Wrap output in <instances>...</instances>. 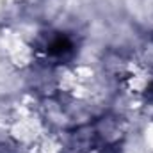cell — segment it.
Returning <instances> with one entry per match:
<instances>
[{"label": "cell", "instance_id": "6da1fadb", "mask_svg": "<svg viewBox=\"0 0 153 153\" xmlns=\"http://www.w3.org/2000/svg\"><path fill=\"white\" fill-rule=\"evenodd\" d=\"M71 48H73L71 39L68 38V36L59 34V36H55V38L50 39V43H48V46H46V52H48V55H52V57H62V55H68V53L71 52Z\"/></svg>", "mask_w": 153, "mask_h": 153}]
</instances>
